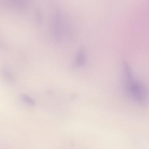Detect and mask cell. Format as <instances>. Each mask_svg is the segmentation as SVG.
Segmentation results:
<instances>
[{
    "label": "cell",
    "instance_id": "1",
    "mask_svg": "<svg viewBox=\"0 0 149 149\" xmlns=\"http://www.w3.org/2000/svg\"><path fill=\"white\" fill-rule=\"evenodd\" d=\"M123 82L125 90L133 100L144 103L148 96V91L144 84L136 77L130 65L125 62L123 67Z\"/></svg>",
    "mask_w": 149,
    "mask_h": 149
},
{
    "label": "cell",
    "instance_id": "2",
    "mask_svg": "<svg viewBox=\"0 0 149 149\" xmlns=\"http://www.w3.org/2000/svg\"><path fill=\"white\" fill-rule=\"evenodd\" d=\"M53 35L57 40L61 39L63 35V19L61 14L57 12L53 19Z\"/></svg>",
    "mask_w": 149,
    "mask_h": 149
},
{
    "label": "cell",
    "instance_id": "3",
    "mask_svg": "<svg viewBox=\"0 0 149 149\" xmlns=\"http://www.w3.org/2000/svg\"><path fill=\"white\" fill-rule=\"evenodd\" d=\"M86 57L83 49H80L77 53L75 64L76 66H82L85 62Z\"/></svg>",
    "mask_w": 149,
    "mask_h": 149
},
{
    "label": "cell",
    "instance_id": "4",
    "mask_svg": "<svg viewBox=\"0 0 149 149\" xmlns=\"http://www.w3.org/2000/svg\"><path fill=\"white\" fill-rule=\"evenodd\" d=\"M22 98L24 101H26V102H28V103L30 104H34L33 100H32V99L29 98V97H28L27 96H26V95H22Z\"/></svg>",
    "mask_w": 149,
    "mask_h": 149
}]
</instances>
